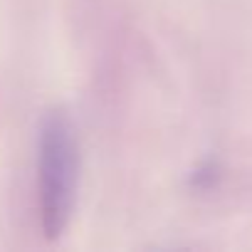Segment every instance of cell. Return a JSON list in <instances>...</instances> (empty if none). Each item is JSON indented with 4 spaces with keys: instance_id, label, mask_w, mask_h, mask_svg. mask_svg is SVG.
Masks as SVG:
<instances>
[{
    "instance_id": "cell-1",
    "label": "cell",
    "mask_w": 252,
    "mask_h": 252,
    "mask_svg": "<svg viewBox=\"0 0 252 252\" xmlns=\"http://www.w3.org/2000/svg\"><path fill=\"white\" fill-rule=\"evenodd\" d=\"M37 176L42 230L50 240H57L72 218L79 181V146L74 124L62 109H52L42 119Z\"/></svg>"
}]
</instances>
